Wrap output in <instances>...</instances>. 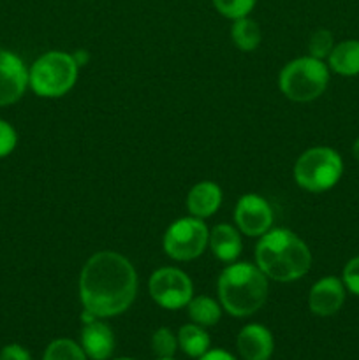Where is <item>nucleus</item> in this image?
I'll use <instances>...</instances> for the list:
<instances>
[{"instance_id": "nucleus-1", "label": "nucleus", "mask_w": 359, "mask_h": 360, "mask_svg": "<svg viewBox=\"0 0 359 360\" xmlns=\"http://www.w3.org/2000/svg\"><path fill=\"white\" fill-rule=\"evenodd\" d=\"M137 295V274L127 257L99 252L87 260L80 274V299L84 311L108 319L127 311Z\"/></svg>"}, {"instance_id": "nucleus-2", "label": "nucleus", "mask_w": 359, "mask_h": 360, "mask_svg": "<svg viewBox=\"0 0 359 360\" xmlns=\"http://www.w3.org/2000/svg\"><path fill=\"white\" fill-rule=\"evenodd\" d=\"M256 262L270 280L289 283L308 273L312 253L306 243L289 229H270L257 243Z\"/></svg>"}, {"instance_id": "nucleus-3", "label": "nucleus", "mask_w": 359, "mask_h": 360, "mask_svg": "<svg viewBox=\"0 0 359 360\" xmlns=\"http://www.w3.org/2000/svg\"><path fill=\"white\" fill-rule=\"evenodd\" d=\"M218 301L232 316H250L259 311L267 299V276L257 266L231 264L217 281Z\"/></svg>"}, {"instance_id": "nucleus-4", "label": "nucleus", "mask_w": 359, "mask_h": 360, "mask_svg": "<svg viewBox=\"0 0 359 360\" xmlns=\"http://www.w3.org/2000/svg\"><path fill=\"white\" fill-rule=\"evenodd\" d=\"M77 70L73 55L63 51H48L39 56L28 72V84L39 97L56 98L70 91L76 84Z\"/></svg>"}, {"instance_id": "nucleus-5", "label": "nucleus", "mask_w": 359, "mask_h": 360, "mask_svg": "<svg viewBox=\"0 0 359 360\" xmlns=\"http://www.w3.org/2000/svg\"><path fill=\"white\" fill-rule=\"evenodd\" d=\"M329 83V69L313 56H301L282 69L278 76L280 90L289 101L310 102L319 98Z\"/></svg>"}, {"instance_id": "nucleus-6", "label": "nucleus", "mask_w": 359, "mask_h": 360, "mask_svg": "<svg viewBox=\"0 0 359 360\" xmlns=\"http://www.w3.org/2000/svg\"><path fill=\"white\" fill-rule=\"evenodd\" d=\"M344 162L336 150L315 146L301 153L294 165V179L303 190L313 193L326 192L340 181Z\"/></svg>"}, {"instance_id": "nucleus-7", "label": "nucleus", "mask_w": 359, "mask_h": 360, "mask_svg": "<svg viewBox=\"0 0 359 360\" xmlns=\"http://www.w3.org/2000/svg\"><path fill=\"white\" fill-rule=\"evenodd\" d=\"M208 241H210V232L206 224L201 218L185 217L169 225L162 246L165 255L171 257L172 260L187 262L203 255Z\"/></svg>"}, {"instance_id": "nucleus-8", "label": "nucleus", "mask_w": 359, "mask_h": 360, "mask_svg": "<svg viewBox=\"0 0 359 360\" xmlns=\"http://www.w3.org/2000/svg\"><path fill=\"white\" fill-rule=\"evenodd\" d=\"M151 299L164 309L185 308L194 297V287L187 273L178 267H160L148 281Z\"/></svg>"}, {"instance_id": "nucleus-9", "label": "nucleus", "mask_w": 359, "mask_h": 360, "mask_svg": "<svg viewBox=\"0 0 359 360\" xmlns=\"http://www.w3.org/2000/svg\"><path fill=\"white\" fill-rule=\"evenodd\" d=\"M234 221L239 232L245 236L260 238L273 225V210L264 197L257 193H245L236 204Z\"/></svg>"}, {"instance_id": "nucleus-10", "label": "nucleus", "mask_w": 359, "mask_h": 360, "mask_svg": "<svg viewBox=\"0 0 359 360\" xmlns=\"http://www.w3.org/2000/svg\"><path fill=\"white\" fill-rule=\"evenodd\" d=\"M28 86V70L14 53L0 48V105H9L23 97Z\"/></svg>"}, {"instance_id": "nucleus-11", "label": "nucleus", "mask_w": 359, "mask_h": 360, "mask_svg": "<svg viewBox=\"0 0 359 360\" xmlns=\"http://www.w3.org/2000/svg\"><path fill=\"white\" fill-rule=\"evenodd\" d=\"M345 285L340 278L326 276L317 281L308 294L310 311L317 316H331L341 309L345 302Z\"/></svg>"}, {"instance_id": "nucleus-12", "label": "nucleus", "mask_w": 359, "mask_h": 360, "mask_svg": "<svg viewBox=\"0 0 359 360\" xmlns=\"http://www.w3.org/2000/svg\"><path fill=\"white\" fill-rule=\"evenodd\" d=\"M239 355L245 360H270L273 355V336L270 330L260 323L245 326L236 340Z\"/></svg>"}, {"instance_id": "nucleus-13", "label": "nucleus", "mask_w": 359, "mask_h": 360, "mask_svg": "<svg viewBox=\"0 0 359 360\" xmlns=\"http://www.w3.org/2000/svg\"><path fill=\"white\" fill-rule=\"evenodd\" d=\"M81 330V348L92 360H108L115 350V334L111 327L94 319L83 322Z\"/></svg>"}, {"instance_id": "nucleus-14", "label": "nucleus", "mask_w": 359, "mask_h": 360, "mask_svg": "<svg viewBox=\"0 0 359 360\" xmlns=\"http://www.w3.org/2000/svg\"><path fill=\"white\" fill-rule=\"evenodd\" d=\"M222 204V190L213 181H201L190 188L187 195V210L190 217L204 220L218 211Z\"/></svg>"}, {"instance_id": "nucleus-15", "label": "nucleus", "mask_w": 359, "mask_h": 360, "mask_svg": "<svg viewBox=\"0 0 359 360\" xmlns=\"http://www.w3.org/2000/svg\"><path fill=\"white\" fill-rule=\"evenodd\" d=\"M208 245H210L213 255L222 262H234L243 248L241 236L236 231V227L229 224L215 225L213 231L210 232Z\"/></svg>"}, {"instance_id": "nucleus-16", "label": "nucleus", "mask_w": 359, "mask_h": 360, "mask_svg": "<svg viewBox=\"0 0 359 360\" xmlns=\"http://www.w3.org/2000/svg\"><path fill=\"white\" fill-rule=\"evenodd\" d=\"M329 69L340 76H358L359 74V41L348 39L333 48L327 56Z\"/></svg>"}, {"instance_id": "nucleus-17", "label": "nucleus", "mask_w": 359, "mask_h": 360, "mask_svg": "<svg viewBox=\"0 0 359 360\" xmlns=\"http://www.w3.org/2000/svg\"><path fill=\"white\" fill-rule=\"evenodd\" d=\"M178 345L189 357L199 359L210 350V336L197 323H187L178 333Z\"/></svg>"}, {"instance_id": "nucleus-18", "label": "nucleus", "mask_w": 359, "mask_h": 360, "mask_svg": "<svg viewBox=\"0 0 359 360\" xmlns=\"http://www.w3.org/2000/svg\"><path fill=\"white\" fill-rule=\"evenodd\" d=\"M231 39L241 51H253L260 44L263 32L259 23L252 18H238L231 27Z\"/></svg>"}, {"instance_id": "nucleus-19", "label": "nucleus", "mask_w": 359, "mask_h": 360, "mask_svg": "<svg viewBox=\"0 0 359 360\" xmlns=\"http://www.w3.org/2000/svg\"><path fill=\"white\" fill-rule=\"evenodd\" d=\"M187 308H189L190 320L201 327L217 326L222 315L220 304L215 299L208 297V295L192 297L189 304H187Z\"/></svg>"}, {"instance_id": "nucleus-20", "label": "nucleus", "mask_w": 359, "mask_h": 360, "mask_svg": "<svg viewBox=\"0 0 359 360\" xmlns=\"http://www.w3.org/2000/svg\"><path fill=\"white\" fill-rule=\"evenodd\" d=\"M42 360H87V354L76 341L60 338L48 345Z\"/></svg>"}, {"instance_id": "nucleus-21", "label": "nucleus", "mask_w": 359, "mask_h": 360, "mask_svg": "<svg viewBox=\"0 0 359 360\" xmlns=\"http://www.w3.org/2000/svg\"><path fill=\"white\" fill-rule=\"evenodd\" d=\"M176 348H178V338L171 330L165 329V327L155 330L153 336H151V350L155 352L158 359L172 357Z\"/></svg>"}, {"instance_id": "nucleus-22", "label": "nucleus", "mask_w": 359, "mask_h": 360, "mask_svg": "<svg viewBox=\"0 0 359 360\" xmlns=\"http://www.w3.org/2000/svg\"><path fill=\"white\" fill-rule=\"evenodd\" d=\"M213 4L222 16L229 20H238V18L248 16L250 11L256 6V0H213Z\"/></svg>"}, {"instance_id": "nucleus-23", "label": "nucleus", "mask_w": 359, "mask_h": 360, "mask_svg": "<svg viewBox=\"0 0 359 360\" xmlns=\"http://www.w3.org/2000/svg\"><path fill=\"white\" fill-rule=\"evenodd\" d=\"M333 48H334L333 34H331L329 30H324V28L313 32L312 37H310L308 41V51H310V56H313V58H319V60L327 58L329 53L333 51Z\"/></svg>"}, {"instance_id": "nucleus-24", "label": "nucleus", "mask_w": 359, "mask_h": 360, "mask_svg": "<svg viewBox=\"0 0 359 360\" xmlns=\"http://www.w3.org/2000/svg\"><path fill=\"white\" fill-rule=\"evenodd\" d=\"M341 281L351 294L359 295V257H354L345 264Z\"/></svg>"}, {"instance_id": "nucleus-25", "label": "nucleus", "mask_w": 359, "mask_h": 360, "mask_svg": "<svg viewBox=\"0 0 359 360\" xmlns=\"http://www.w3.org/2000/svg\"><path fill=\"white\" fill-rule=\"evenodd\" d=\"M16 130H14L7 122L0 120V158L7 157V155L16 148Z\"/></svg>"}, {"instance_id": "nucleus-26", "label": "nucleus", "mask_w": 359, "mask_h": 360, "mask_svg": "<svg viewBox=\"0 0 359 360\" xmlns=\"http://www.w3.org/2000/svg\"><path fill=\"white\" fill-rule=\"evenodd\" d=\"M0 360H32L28 350H25L20 345H7L0 352Z\"/></svg>"}, {"instance_id": "nucleus-27", "label": "nucleus", "mask_w": 359, "mask_h": 360, "mask_svg": "<svg viewBox=\"0 0 359 360\" xmlns=\"http://www.w3.org/2000/svg\"><path fill=\"white\" fill-rule=\"evenodd\" d=\"M199 360H236L234 355H231L225 350H208Z\"/></svg>"}, {"instance_id": "nucleus-28", "label": "nucleus", "mask_w": 359, "mask_h": 360, "mask_svg": "<svg viewBox=\"0 0 359 360\" xmlns=\"http://www.w3.org/2000/svg\"><path fill=\"white\" fill-rule=\"evenodd\" d=\"M352 155H354V158H355V160L359 162V139L355 141V143H354V146H352Z\"/></svg>"}, {"instance_id": "nucleus-29", "label": "nucleus", "mask_w": 359, "mask_h": 360, "mask_svg": "<svg viewBox=\"0 0 359 360\" xmlns=\"http://www.w3.org/2000/svg\"><path fill=\"white\" fill-rule=\"evenodd\" d=\"M158 360H175L172 357H168V359H158Z\"/></svg>"}, {"instance_id": "nucleus-30", "label": "nucleus", "mask_w": 359, "mask_h": 360, "mask_svg": "<svg viewBox=\"0 0 359 360\" xmlns=\"http://www.w3.org/2000/svg\"><path fill=\"white\" fill-rule=\"evenodd\" d=\"M115 360H134V359H115Z\"/></svg>"}]
</instances>
